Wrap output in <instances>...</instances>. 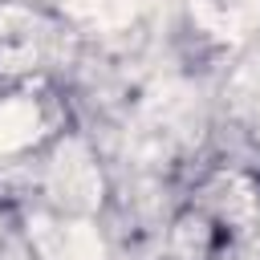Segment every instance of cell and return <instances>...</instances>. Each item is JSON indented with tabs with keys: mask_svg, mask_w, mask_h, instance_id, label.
Listing matches in <instances>:
<instances>
[{
	"mask_svg": "<svg viewBox=\"0 0 260 260\" xmlns=\"http://www.w3.org/2000/svg\"><path fill=\"white\" fill-rule=\"evenodd\" d=\"M37 130H41V114L32 102H24V98L0 102V154L28 146L37 138Z\"/></svg>",
	"mask_w": 260,
	"mask_h": 260,
	"instance_id": "cell-1",
	"label": "cell"
}]
</instances>
